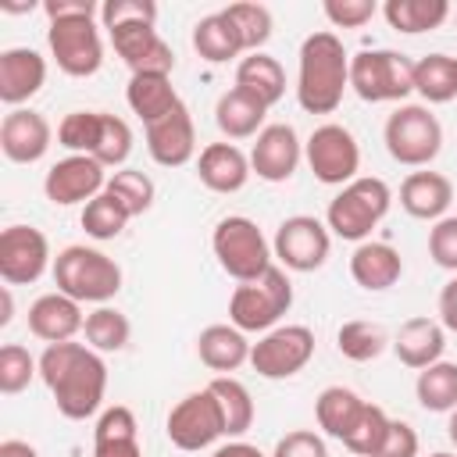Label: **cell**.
<instances>
[{"mask_svg":"<svg viewBox=\"0 0 457 457\" xmlns=\"http://www.w3.org/2000/svg\"><path fill=\"white\" fill-rule=\"evenodd\" d=\"M107 171L96 157L89 154H68L57 164H50L46 179H43V193L50 204L57 207H71V204H89L93 196L104 193L107 186Z\"/></svg>","mask_w":457,"mask_h":457,"instance_id":"obj_15","label":"cell"},{"mask_svg":"<svg viewBox=\"0 0 457 457\" xmlns=\"http://www.w3.org/2000/svg\"><path fill=\"white\" fill-rule=\"evenodd\" d=\"M0 457H39V450L29 446L25 439H4L0 443Z\"/></svg>","mask_w":457,"mask_h":457,"instance_id":"obj_54","label":"cell"},{"mask_svg":"<svg viewBox=\"0 0 457 457\" xmlns=\"http://www.w3.org/2000/svg\"><path fill=\"white\" fill-rule=\"evenodd\" d=\"M364 403H368V400H361V396H357L353 389H346V386H328V389H321L318 400H314L318 428H321L325 436H332V439L343 443V436L350 432V425L357 421V414H361Z\"/></svg>","mask_w":457,"mask_h":457,"instance_id":"obj_32","label":"cell"},{"mask_svg":"<svg viewBox=\"0 0 457 457\" xmlns=\"http://www.w3.org/2000/svg\"><path fill=\"white\" fill-rule=\"evenodd\" d=\"M164 432H168L171 446L189 450V453L214 446V443L225 436V418H221V407H218L214 393H211V389H196V393L182 396V400L168 411Z\"/></svg>","mask_w":457,"mask_h":457,"instance_id":"obj_11","label":"cell"},{"mask_svg":"<svg viewBox=\"0 0 457 457\" xmlns=\"http://www.w3.org/2000/svg\"><path fill=\"white\" fill-rule=\"evenodd\" d=\"M86 325V314H82V303L64 296V293H43L39 300H32L29 307V332L36 339H43L46 346L50 343H68L82 332Z\"/></svg>","mask_w":457,"mask_h":457,"instance_id":"obj_21","label":"cell"},{"mask_svg":"<svg viewBox=\"0 0 457 457\" xmlns=\"http://www.w3.org/2000/svg\"><path fill=\"white\" fill-rule=\"evenodd\" d=\"M264 114H268V104H261L253 93L232 86L218 96L214 104V121L221 129L225 139H250L264 129Z\"/></svg>","mask_w":457,"mask_h":457,"instance_id":"obj_27","label":"cell"},{"mask_svg":"<svg viewBox=\"0 0 457 457\" xmlns=\"http://www.w3.org/2000/svg\"><path fill=\"white\" fill-rule=\"evenodd\" d=\"M93 457H143L136 414L125 403L107 407L93 428Z\"/></svg>","mask_w":457,"mask_h":457,"instance_id":"obj_26","label":"cell"},{"mask_svg":"<svg viewBox=\"0 0 457 457\" xmlns=\"http://www.w3.org/2000/svg\"><path fill=\"white\" fill-rule=\"evenodd\" d=\"M350 275L361 289L368 293H382L389 286L400 282L403 275V261H400V250L389 246V243H378V239H364L357 243V250L350 253Z\"/></svg>","mask_w":457,"mask_h":457,"instance_id":"obj_24","label":"cell"},{"mask_svg":"<svg viewBox=\"0 0 457 457\" xmlns=\"http://www.w3.org/2000/svg\"><path fill=\"white\" fill-rule=\"evenodd\" d=\"M207 389L214 393L218 407H221V418H225V436L228 439H239L250 425H253V400H250V389L232 378V375H214L207 382Z\"/></svg>","mask_w":457,"mask_h":457,"instance_id":"obj_35","label":"cell"},{"mask_svg":"<svg viewBox=\"0 0 457 457\" xmlns=\"http://www.w3.org/2000/svg\"><path fill=\"white\" fill-rule=\"evenodd\" d=\"M314 357V332L307 325H275L250 346V364L261 378H293Z\"/></svg>","mask_w":457,"mask_h":457,"instance_id":"obj_12","label":"cell"},{"mask_svg":"<svg viewBox=\"0 0 457 457\" xmlns=\"http://www.w3.org/2000/svg\"><path fill=\"white\" fill-rule=\"evenodd\" d=\"M146 150L161 168H182L196 154V129L186 104L164 114L161 121L146 125Z\"/></svg>","mask_w":457,"mask_h":457,"instance_id":"obj_19","label":"cell"},{"mask_svg":"<svg viewBox=\"0 0 457 457\" xmlns=\"http://www.w3.org/2000/svg\"><path fill=\"white\" fill-rule=\"evenodd\" d=\"M386 150L396 164L407 168H425L439 157L443 150V125L428 111V104H400L382 129Z\"/></svg>","mask_w":457,"mask_h":457,"instance_id":"obj_7","label":"cell"},{"mask_svg":"<svg viewBox=\"0 0 457 457\" xmlns=\"http://www.w3.org/2000/svg\"><path fill=\"white\" fill-rule=\"evenodd\" d=\"M4 11H14L18 14V11H32V4H4Z\"/></svg>","mask_w":457,"mask_h":457,"instance_id":"obj_57","label":"cell"},{"mask_svg":"<svg viewBox=\"0 0 457 457\" xmlns=\"http://www.w3.org/2000/svg\"><path fill=\"white\" fill-rule=\"evenodd\" d=\"M132 154V129L125 118L118 114H104L100 121V139H96V150L93 157L104 164V168H121Z\"/></svg>","mask_w":457,"mask_h":457,"instance_id":"obj_44","label":"cell"},{"mask_svg":"<svg viewBox=\"0 0 457 457\" xmlns=\"http://www.w3.org/2000/svg\"><path fill=\"white\" fill-rule=\"evenodd\" d=\"M450 204H453V186L439 171H411L400 182V207L411 218L439 221V218H446Z\"/></svg>","mask_w":457,"mask_h":457,"instance_id":"obj_23","label":"cell"},{"mask_svg":"<svg viewBox=\"0 0 457 457\" xmlns=\"http://www.w3.org/2000/svg\"><path fill=\"white\" fill-rule=\"evenodd\" d=\"M382 14H386L389 29H396L403 36H418V32L439 29L450 14V4L446 0H386Z\"/></svg>","mask_w":457,"mask_h":457,"instance_id":"obj_33","label":"cell"},{"mask_svg":"<svg viewBox=\"0 0 457 457\" xmlns=\"http://www.w3.org/2000/svg\"><path fill=\"white\" fill-rule=\"evenodd\" d=\"M100 121H104V111H68L57 125V143L68 154H89L93 157L96 139H100Z\"/></svg>","mask_w":457,"mask_h":457,"instance_id":"obj_42","label":"cell"},{"mask_svg":"<svg viewBox=\"0 0 457 457\" xmlns=\"http://www.w3.org/2000/svg\"><path fill=\"white\" fill-rule=\"evenodd\" d=\"M393 193L382 179L375 175H357L353 182H346L325 211V225L332 236L350 239V243H364L371 236V228L389 214Z\"/></svg>","mask_w":457,"mask_h":457,"instance_id":"obj_4","label":"cell"},{"mask_svg":"<svg viewBox=\"0 0 457 457\" xmlns=\"http://www.w3.org/2000/svg\"><path fill=\"white\" fill-rule=\"evenodd\" d=\"M114 54L129 64L132 75H171L175 68V54L171 46L157 36L154 25L146 21H129V25H114L107 29Z\"/></svg>","mask_w":457,"mask_h":457,"instance_id":"obj_16","label":"cell"},{"mask_svg":"<svg viewBox=\"0 0 457 457\" xmlns=\"http://www.w3.org/2000/svg\"><path fill=\"white\" fill-rule=\"evenodd\" d=\"M125 100L143 125H154L164 114H171L175 107H182V100L171 86V75H132L125 86Z\"/></svg>","mask_w":457,"mask_h":457,"instance_id":"obj_29","label":"cell"},{"mask_svg":"<svg viewBox=\"0 0 457 457\" xmlns=\"http://www.w3.org/2000/svg\"><path fill=\"white\" fill-rule=\"evenodd\" d=\"M432 457H457V453H446V450H439V453H432Z\"/></svg>","mask_w":457,"mask_h":457,"instance_id":"obj_58","label":"cell"},{"mask_svg":"<svg viewBox=\"0 0 457 457\" xmlns=\"http://www.w3.org/2000/svg\"><path fill=\"white\" fill-rule=\"evenodd\" d=\"M129 21H157V4L154 0H104L100 4V25L114 29V25H129Z\"/></svg>","mask_w":457,"mask_h":457,"instance_id":"obj_46","label":"cell"},{"mask_svg":"<svg viewBox=\"0 0 457 457\" xmlns=\"http://www.w3.org/2000/svg\"><path fill=\"white\" fill-rule=\"evenodd\" d=\"M446 436H450V443L457 446V407L450 411V421H446Z\"/></svg>","mask_w":457,"mask_h":457,"instance_id":"obj_56","label":"cell"},{"mask_svg":"<svg viewBox=\"0 0 457 457\" xmlns=\"http://www.w3.org/2000/svg\"><path fill=\"white\" fill-rule=\"evenodd\" d=\"M414 93L425 104H446L457 96V57L450 54H425L414 61Z\"/></svg>","mask_w":457,"mask_h":457,"instance_id":"obj_34","label":"cell"},{"mask_svg":"<svg viewBox=\"0 0 457 457\" xmlns=\"http://www.w3.org/2000/svg\"><path fill=\"white\" fill-rule=\"evenodd\" d=\"M350 89L364 104H389L414 93V61L396 50H361L350 57Z\"/></svg>","mask_w":457,"mask_h":457,"instance_id":"obj_8","label":"cell"},{"mask_svg":"<svg viewBox=\"0 0 457 457\" xmlns=\"http://www.w3.org/2000/svg\"><path fill=\"white\" fill-rule=\"evenodd\" d=\"M43 14H46V21H54V18H75V14H96L100 18V4H93V0H46L43 4Z\"/></svg>","mask_w":457,"mask_h":457,"instance_id":"obj_51","label":"cell"},{"mask_svg":"<svg viewBox=\"0 0 457 457\" xmlns=\"http://www.w3.org/2000/svg\"><path fill=\"white\" fill-rule=\"evenodd\" d=\"M82 228H86V236H93V239H118L121 236V228L129 225V214H125V207L114 200V196H107V193H100V196H93L86 207H82Z\"/></svg>","mask_w":457,"mask_h":457,"instance_id":"obj_43","label":"cell"},{"mask_svg":"<svg viewBox=\"0 0 457 457\" xmlns=\"http://www.w3.org/2000/svg\"><path fill=\"white\" fill-rule=\"evenodd\" d=\"M46 46L57 68L71 79H89L104 64V43L96 29V14H75V18H54L46 25Z\"/></svg>","mask_w":457,"mask_h":457,"instance_id":"obj_9","label":"cell"},{"mask_svg":"<svg viewBox=\"0 0 457 457\" xmlns=\"http://www.w3.org/2000/svg\"><path fill=\"white\" fill-rule=\"evenodd\" d=\"M39 378L50 389L57 411L71 421L93 418L107 393V364L82 343H50L39 353Z\"/></svg>","mask_w":457,"mask_h":457,"instance_id":"obj_1","label":"cell"},{"mask_svg":"<svg viewBox=\"0 0 457 457\" xmlns=\"http://www.w3.org/2000/svg\"><path fill=\"white\" fill-rule=\"evenodd\" d=\"M211 457H264V453H261L253 443H246V439H228V443L214 446Z\"/></svg>","mask_w":457,"mask_h":457,"instance_id":"obj_53","label":"cell"},{"mask_svg":"<svg viewBox=\"0 0 457 457\" xmlns=\"http://www.w3.org/2000/svg\"><path fill=\"white\" fill-rule=\"evenodd\" d=\"M300 157H303V143L296 129L286 121H275L257 132L253 150H250V168L264 182H286L300 168Z\"/></svg>","mask_w":457,"mask_h":457,"instance_id":"obj_17","label":"cell"},{"mask_svg":"<svg viewBox=\"0 0 457 457\" xmlns=\"http://www.w3.org/2000/svg\"><path fill=\"white\" fill-rule=\"evenodd\" d=\"M418 432L407 421H389V432L375 457H418Z\"/></svg>","mask_w":457,"mask_h":457,"instance_id":"obj_50","label":"cell"},{"mask_svg":"<svg viewBox=\"0 0 457 457\" xmlns=\"http://www.w3.org/2000/svg\"><path fill=\"white\" fill-rule=\"evenodd\" d=\"M225 18L236 25V32H239V39H243V46L250 54H257L271 39V11L264 4H250V0L228 4L225 7Z\"/></svg>","mask_w":457,"mask_h":457,"instance_id":"obj_41","label":"cell"},{"mask_svg":"<svg viewBox=\"0 0 457 457\" xmlns=\"http://www.w3.org/2000/svg\"><path fill=\"white\" fill-rule=\"evenodd\" d=\"M293 307V282L286 268L271 264L261 278L239 282L228 296V321L239 332H271L278 318Z\"/></svg>","mask_w":457,"mask_h":457,"instance_id":"obj_5","label":"cell"},{"mask_svg":"<svg viewBox=\"0 0 457 457\" xmlns=\"http://www.w3.org/2000/svg\"><path fill=\"white\" fill-rule=\"evenodd\" d=\"M46 82V61L32 46H11L0 54V100L14 111L36 96Z\"/></svg>","mask_w":457,"mask_h":457,"instance_id":"obj_20","label":"cell"},{"mask_svg":"<svg viewBox=\"0 0 457 457\" xmlns=\"http://www.w3.org/2000/svg\"><path fill=\"white\" fill-rule=\"evenodd\" d=\"M271 457H328V446H325V439H321L318 432L296 428V432H286V436L275 443Z\"/></svg>","mask_w":457,"mask_h":457,"instance_id":"obj_49","label":"cell"},{"mask_svg":"<svg viewBox=\"0 0 457 457\" xmlns=\"http://www.w3.org/2000/svg\"><path fill=\"white\" fill-rule=\"evenodd\" d=\"M250 175V157L236 143H207L196 157V179L211 193H239Z\"/></svg>","mask_w":457,"mask_h":457,"instance_id":"obj_22","label":"cell"},{"mask_svg":"<svg viewBox=\"0 0 457 457\" xmlns=\"http://www.w3.org/2000/svg\"><path fill=\"white\" fill-rule=\"evenodd\" d=\"M193 50L211 64H225L232 57H239L246 46H243L236 25L225 18V11H214L193 25Z\"/></svg>","mask_w":457,"mask_h":457,"instance_id":"obj_30","label":"cell"},{"mask_svg":"<svg viewBox=\"0 0 457 457\" xmlns=\"http://www.w3.org/2000/svg\"><path fill=\"white\" fill-rule=\"evenodd\" d=\"M82 332H86V346L89 350H96V353H118V350L129 346L132 325H129V318L118 307H107L104 303V307H96V311L86 314Z\"/></svg>","mask_w":457,"mask_h":457,"instance_id":"obj_37","label":"cell"},{"mask_svg":"<svg viewBox=\"0 0 457 457\" xmlns=\"http://www.w3.org/2000/svg\"><path fill=\"white\" fill-rule=\"evenodd\" d=\"M389 421H393V418H389L378 403H364L361 414H357V421H353L350 432L343 436V446H346L350 453H357V457H375L378 446H382V439H386V432H389Z\"/></svg>","mask_w":457,"mask_h":457,"instance_id":"obj_40","label":"cell"},{"mask_svg":"<svg viewBox=\"0 0 457 457\" xmlns=\"http://www.w3.org/2000/svg\"><path fill=\"white\" fill-rule=\"evenodd\" d=\"M250 346H253V343H246V332H239L236 325H207V328L196 336V353H200V361H204L211 371H218V375H228V371H236L239 364H246V361H250Z\"/></svg>","mask_w":457,"mask_h":457,"instance_id":"obj_28","label":"cell"},{"mask_svg":"<svg viewBox=\"0 0 457 457\" xmlns=\"http://www.w3.org/2000/svg\"><path fill=\"white\" fill-rule=\"evenodd\" d=\"M236 86L253 93L261 104H278L286 96V71L282 64L271 57V54H246L239 64H236Z\"/></svg>","mask_w":457,"mask_h":457,"instance_id":"obj_31","label":"cell"},{"mask_svg":"<svg viewBox=\"0 0 457 457\" xmlns=\"http://www.w3.org/2000/svg\"><path fill=\"white\" fill-rule=\"evenodd\" d=\"M428 257L457 275V214H446L428 228Z\"/></svg>","mask_w":457,"mask_h":457,"instance_id":"obj_47","label":"cell"},{"mask_svg":"<svg viewBox=\"0 0 457 457\" xmlns=\"http://www.w3.org/2000/svg\"><path fill=\"white\" fill-rule=\"evenodd\" d=\"M50 264V243L36 225H7L0 232V278L4 286H29Z\"/></svg>","mask_w":457,"mask_h":457,"instance_id":"obj_14","label":"cell"},{"mask_svg":"<svg viewBox=\"0 0 457 457\" xmlns=\"http://www.w3.org/2000/svg\"><path fill=\"white\" fill-rule=\"evenodd\" d=\"M332 232L314 214H293L275 228L271 253L282 261L286 271H318L328 261Z\"/></svg>","mask_w":457,"mask_h":457,"instance_id":"obj_13","label":"cell"},{"mask_svg":"<svg viewBox=\"0 0 457 457\" xmlns=\"http://www.w3.org/2000/svg\"><path fill=\"white\" fill-rule=\"evenodd\" d=\"M50 143H54V129L39 111L14 107V111L4 114V121H0V150H4L7 161L36 164V161L46 157Z\"/></svg>","mask_w":457,"mask_h":457,"instance_id":"obj_18","label":"cell"},{"mask_svg":"<svg viewBox=\"0 0 457 457\" xmlns=\"http://www.w3.org/2000/svg\"><path fill=\"white\" fill-rule=\"evenodd\" d=\"M36 375H39V361L25 346H18V343L0 346V393H7V396L21 393Z\"/></svg>","mask_w":457,"mask_h":457,"instance_id":"obj_45","label":"cell"},{"mask_svg":"<svg viewBox=\"0 0 457 457\" xmlns=\"http://www.w3.org/2000/svg\"><path fill=\"white\" fill-rule=\"evenodd\" d=\"M321 11L336 29H361L375 18L378 4L375 0H325Z\"/></svg>","mask_w":457,"mask_h":457,"instance_id":"obj_48","label":"cell"},{"mask_svg":"<svg viewBox=\"0 0 457 457\" xmlns=\"http://www.w3.org/2000/svg\"><path fill=\"white\" fill-rule=\"evenodd\" d=\"M439 325L457 332V275L439 289Z\"/></svg>","mask_w":457,"mask_h":457,"instance_id":"obj_52","label":"cell"},{"mask_svg":"<svg viewBox=\"0 0 457 457\" xmlns=\"http://www.w3.org/2000/svg\"><path fill=\"white\" fill-rule=\"evenodd\" d=\"M211 250L221 264L225 275H232L236 282H253L271 268V246L264 239V232L257 228L253 218L246 214H228L214 225L211 236Z\"/></svg>","mask_w":457,"mask_h":457,"instance_id":"obj_6","label":"cell"},{"mask_svg":"<svg viewBox=\"0 0 457 457\" xmlns=\"http://www.w3.org/2000/svg\"><path fill=\"white\" fill-rule=\"evenodd\" d=\"M350 86V54L336 32H311L300 43L296 100L307 114H332Z\"/></svg>","mask_w":457,"mask_h":457,"instance_id":"obj_2","label":"cell"},{"mask_svg":"<svg viewBox=\"0 0 457 457\" xmlns=\"http://www.w3.org/2000/svg\"><path fill=\"white\" fill-rule=\"evenodd\" d=\"M0 325H11V318H14V300H11V286H4L0 289Z\"/></svg>","mask_w":457,"mask_h":457,"instance_id":"obj_55","label":"cell"},{"mask_svg":"<svg viewBox=\"0 0 457 457\" xmlns=\"http://www.w3.org/2000/svg\"><path fill=\"white\" fill-rule=\"evenodd\" d=\"M54 286L57 293L79 303H107L121 289V268L96 246L71 243L54 257Z\"/></svg>","mask_w":457,"mask_h":457,"instance_id":"obj_3","label":"cell"},{"mask_svg":"<svg viewBox=\"0 0 457 457\" xmlns=\"http://www.w3.org/2000/svg\"><path fill=\"white\" fill-rule=\"evenodd\" d=\"M393 350L400 357V364L421 371L436 361H443L446 350V328L436 318H407L393 339Z\"/></svg>","mask_w":457,"mask_h":457,"instance_id":"obj_25","label":"cell"},{"mask_svg":"<svg viewBox=\"0 0 457 457\" xmlns=\"http://www.w3.org/2000/svg\"><path fill=\"white\" fill-rule=\"evenodd\" d=\"M386 343H389V339H386L382 325L364 321V318L343 321L339 332H336V346H339V353H343L346 361H357V364L375 361V357L386 350Z\"/></svg>","mask_w":457,"mask_h":457,"instance_id":"obj_38","label":"cell"},{"mask_svg":"<svg viewBox=\"0 0 457 457\" xmlns=\"http://www.w3.org/2000/svg\"><path fill=\"white\" fill-rule=\"evenodd\" d=\"M104 193L114 196V200L125 207L129 218H136V214H146L150 204H154V179L143 175V171H136V168H118V171L107 179Z\"/></svg>","mask_w":457,"mask_h":457,"instance_id":"obj_39","label":"cell"},{"mask_svg":"<svg viewBox=\"0 0 457 457\" xmlns=\"http://www.w3.org/2000/svg\"><path fill=\"white\" fill-rule=\"evenodd\" d=\"M414 396L425 411L432 414H450L457 407V364L453 361H436L418 371Z\"/></svg>","mask_w":457,"mask_h":457,"instance_id":"obj_36","label":"cell"},{"mask_svg":"<svg viewBox=\"0 0 457 457\" xmlns=\"http://www.w3.org/2000/svg\"><path fill=\"white\" fill-rule=\"evenodd\" d=\"M303 157H307L314 179L325 186H346L357 179V168H361V146H357L353 132L336 121H325L307 136Z\"/></svg>","mask_w":457,"mask_h":457,"instance_id":"obj_10","label":"cell"}]
</instances>
